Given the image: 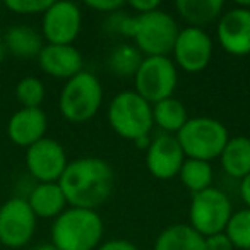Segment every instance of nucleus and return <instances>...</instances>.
Segmentation results:
<instances>
[{
    "instance_id": "obj_6",
    "label": "nucleus",
    "mask_w": 250,
    "mask_h": 250,
    "mask_svg": "<svg viewBox=\"0 0 250 250\" xmlns=\"http://www.w3.org/2000/svg\"><path fill=\"white\" fill-rule=\"evenodd\" d=\"M103 103V86L93 72L83 70L69 79L60 93V113L74 124L87 122L98 113Z\"/></svg>"
},
{
    "instance_id": "obj_32",
    "label": "nucleus",
    "mask_w": 250,
    "mask_h": 250,
    "mask_svg": "<svg viewBox=\"0 0 250 250\" xmlns=\"http://www.w3.org/2000/svg\"><path fill=\"white\" fill-rule=\"evenodd\" d=\"M96 250H139V249L132 242H129V240L118 238V240H108V242L101 243Z\"/></svg>"
},
{
    "instance_id": "obj_3",
    "label": "nucleus",
    "mask_w": 250,
    "mask_h": 250,
    "mask_svg": "<svg viewBox=\"0 0 250 250\" xmlns=\"http://www.w3.org/2000/svg\"><path fill=\"white\" fill-rule=\"evenodd\" d=\"M108 124L124 139L136 143L149 137L153 129V104L147 103L136 91H122L108 106Z\"/></svg>"
},
{
    "instance_id": "obj_2",
    "label": "nucleus",
    "mask_w": 250,
    "mask_h": 250,
    "mask_svg": "<svg viewBox=\"0 0 250 250\" xmlns=\"http://www.w3.org/2000/svg\"><path fill=\"white\" fill-rule=\"evenodd\" d=\"M103 219L96 211L67 208L53 219L52 243L59 250H94L103 238Z\"/></svg>"
},
{
    "instance_id": "obj_27",
    "label": "nucleus",
    "mask_w": 250,
    "mask_h": 250,
    "mask_svg": "<svg viewBox=\"0 0 250 250\" xmlns=\"http://www.w3.org/2000/svg\"><path fill=\"white\" fill-rule=\"evenodd\" d=\"M52 0H7L5 7L18 14H43Z\"/></svg>"
},
{
    "instance_id": "obj_15",
    "label": "nucleus",
    "mask_w": 250,
    "mask_h": 250,
    "mask_svg": "<svg viewBox=\"0 0 250 250\" xmlns=\"http://www.w3.org/2000/svg\"><path fill=\"white\" fill-rule=\"evenodd\" d=\"M38 62L45 74L67 81L83 72L84 65L83 55L74 45H50V43L42 48Z\"/></svg>"
},
{
    "instance_id": "obj_30",
    "label": "nucleus",
    "mask_w": 250,
    "mask_h": 250,
    "mask_svg": "<svg viewBox=\"0 0 250 250\" xmlns=\"http://www.w3.org/2000/svg\"><path fill=\"white\" fill-rule=\"evenodd\" d=\"M204 249L206 250H233L235 247H233V243L229 242L226 233L221 231V233H216V235L206 236Z\"/></svg>"
},
{
    "instance_id": "obj_31",
    "label": "nucleus",
    "mask_w": 250,
    "mask_h": 250,
    "mask_svg": "<svg viewBox=\"0 0 250 250\" xmlns=\"http://www.w3.org/2000/svg\"><path fill=\"white\" fill-rule=\"evenodd\" d=\"M160 0H132L129 2V7L134 9L137 14H146V12H153L160 9Z\"/></svg>"
},
{
    "instance_id": "obj_11",
    "label": "nucleus",
    "mask_w": 250,
    "mask_h": 250,
    "mask_svg": "<svg viewBox=\"0 0 250 250\" xmlns=\"http://www.w3.org/2000/svg\"><path fill=\"white\" fill-rule=\"evenodd\" d=\"M67 154L60 143L50 137H43L26 149V167L38 184H53L59 182L65 171Z\"/></svg>"
},
{
    "instance_id": "obj_19",
    "label": "nucleus",
    "mask_w": 250,
    "mask_h": 250,
    "mask_svg": "<svg viewBox=\"0 0 250 250\" xmlns=\"http://www.w3.org/2000/svg\"><path fill=\"white\" fill-rule=\"evenodd\" d=\"M154 250H206L204 236L190 225H171L158 235Z\"/></svg>"
},
{
    "instance_id": "obj_22",
    "label": "nucleus",
    "mask_w": 250,
    "mask_h": 250,
    "mask_svg": "<svg viewBox=\"0 0 250 250\" xmlns=\"http://www.w3.org/2000/svg\"><path fill=\"white\" fill-rule=\"evenodd\" d=\"M153 120L165 134H177L188 120L187 108L177 98H167L153 104Z\"/></svg>"
},
{
    "instance_id": "obj_25",
    "label": "nucleus",
    "mask_w": 250,
    "mask_h": 250,
    "mask_svg": "<svg viewBox=\"0 0 250 250\" xmlns=\"http://www.w3.org/2000/svg\"><path fill=\"white\" fill-rule=\"evenodd\" d=\"M225 233L235 249L250 250V209L245 208L238 212H233Z\"/></svg>"
},
{
    "instance_id": "obj_20",
    "label": "nucleus",
    "mask_w": 250,
    "mask_h": 250,
    "mask_svg": "<svg viewBox=\"0 0 250 250\" xmlns=\"http://www.w3.org/2000/svg\"><path fill=\"white\" fill-rule=\"evenodd\" d=\"M4 45L18 59H38L43 45V36L29 26L19 24L7 29L4 36Z\"/></svg>"
},
{
    "instance_id": "obj_7",
    "label": "nucleus",
    "mask_w": 250,
    "mask_h": 250,
    "mask_svg": "<svg viewBox=\"0 0 250 250\" xmlns=\"http://www.w3.org/2000/svg\"><path fill=\"white\" fill-rule=\"evenodd\" d=\"M177 83V65L170 57H144L134 76L136 93L151 104L173 96Z\"/></svg>"
},
{
    "instance_id": "obj_26",
    "label": "nucleus",
    "mask_w": 250,
    "mask_h": 250,
    "mask_svg": "<svg viewBox=\"0 0 250 250\" xmlns=\"http://www.w3.org/2000/svg\"><path fill=\"white\" fill-rule=\"evenodd\" d=\"M45 84L33 76L21 79L16 87V98L22 108H40L45 100Z\"/></svg>"
},
{
    "instance_id": "obj_28",
    "label": "nucleus",
    "mask_w": 250,
    "mask_h": 250,
    "mask_svg": "<svg viewBox=\"0 0 250 250\" xmlns=\"http://www.w3.org/2000/svg\"><path fill=\"white\" fill-rule=\"evenodd\" d=\"M106 29L110 33H115V35L132 38L134 16H127L120 11L113 12V14H110V18H108V21H106Z\"/></svg>"
},
{
    "instance_id": "obj_13",
    "label": "nucleus",
    "mask_w": 250,
    "mask_h": 250,
    "mask_svg": "<svg viewBox=\"0 0 250 250\" xmlns=\"http://www.w3.org/2000/svg\"><path fill=\"white\" fill-rule=\"evenodd\" d=\"M216 36L225 52L243 57L250 53V9L235 7L221 14Z\"/></svg>"
},
{
    "instance_id": "obj_29",
    "label": "nucleus",
    "mask_w": 250,
    "mask_h": 250,
    "mask_svg": "<svg viewBox=\"0 0 250 250\" xmlns=\"http://www.w3.org/2000/svg\"><path fill=\"white\" fill-rule=\"evenodd\" d=\"M86 5L101 14H113V12L120 11L125 4L122 0H87Z\"/></svg>"
},
{
    "instance_id": "obj_9",
    "label": "nucleus",
    "mask_w": 250,
    "mask_h": 250,
    "mask_svg": "<svg viewBox=\"0 0 250 250\" xmlns=\"http://www.w3.org/2000/svg\"><path fill=\"white\" fill-rule=\"evenodd\" d=\"M36 229V216L26 199H9L0 206V243L21 249L31 242Z\"/></svg>"
},
{
    "instance_id": "obj_1",
    "label": "nucleus",
    "mask_w": 250,
    "mask_h": 250,
    "mask_svg": "<svg viewBox=\"0 0 250 250\" xmlns=\"http://www.w3.org/2000/svg\"><path fill=\"white\" fill-rule=\"evenodd\" d=\"M59 185L70 208L96 211L113 192L115 173L101 158H79L67 165Z\"/></svg>"
},
{
    "instance_id": "obj_35",
    "label": "nucleus",
    "mask_w": 250,
    "mask_h": 250,
    "mask_svg": "<svg viewBox=\"0 0 250 250\" xmlns=\"http://www.w3.org/2000/svg\"><path fill=\"white\" fill-rule=\"evenodd\" d=\"M5 53H7V48L4 45V40H0V62L5 59Z\"/></svg>"
},
{
    "instance_id": "obj_12",
    "label": "nucleus",
    "mask_w": 250,
    "mask_h": 250,
    "mask_svg": "<svg viewBox=\"0 0 250 250\" xmlns=\"http://www.w3.org/2000/svg\"><path fill=\"white\" fill-rule=\"evenodd\" d=\"M175 62L188 74H197L209 65L212 59V40L201 28L180 29L175 42Z\"/></svg>"
},
{
    "instance_id": "obj_18",
    "label": "nucleus",
    "mask_w": 250,
    "mask_h": 250,
    "mask_svg": "<svg viewBox=\"0 0 250 250\" xmlns=\"http://www.w3.org/2000/svg\"><path fill=\"white\" fill-rule=\"evenodd\" d=\"M221 167L231 178H245L250 175V139L245 136L229 137L223 149Z\"/></svg>"
},
{
    "instance_id": "obj_10",
    "label": "nucleus",
    "mask_w": 250,
    "mask_h": 250,
    "mask_svg": "<svg viewBox=\"0 0 250 250\" xmlns=\"http://www.w3.org/2000/svg\"><path fill=\"white\" fill-rule=\"evenodd\" d=\"M83 26V14L77 4L60 0L52 2L43 12L42 31L50 45H72L79 36Z\"/></svg>"
},
{
    "instance_id": "obj_14",
    "label": "nucleus",
    "mask_w": 250,
    "mask_h": 250,
    "mask_svg": "<svg viewBox=\"0 0 250 250\" xmlns=\"http://www.w3.org/2000/svg\"><path fill=\"white\" fill-rule=\"evenodd\" d=\"M184 161L185 154L175 136L163 132L151 139L149 147L146 149V165L153 177L160 180L177 177Z\"/></svg>"
},
{
    "instance_id": "obj_24",
    "label": "nucleus",
    "mask_w": 250,
    "mask_h": 250,
    "mask_svg": "<svg viewBox=\"0 0 250 250\" xmlns=\"http://www.w3.org/2000/svg\"><path fill=\"white\" fill-rule=\"evenodd\" d=\"M143 59V53L139 52L137 46L122 43V45H117L111 50L110 57H108V67L117 76H136Z\"/></svg>"
},
{
    "instance_id": "obj_23",
    "label": "nucleus",
    "mask_w": 250,
    "mask_h": 250,
    "mask_svg": "<svg viewBox=\"0 0 250 250\" xmlns=\"http://www.w3.org/2000/svg\"><path fill=\"white\" fill-rule=\"evenodd\" d=\"M178 177L180 182L192 192V194H197L206 188L212 187V168L208 161L201 160H187L184 161L180 171H178Z\"/></svg>"
},
{
    "instance_id": "obj_4",
    "label": "nucleus",
    "mask_w": 250,
    "mask_h": 250,
    "mask_svg": "<svg viewBox=\"0 0 250 250\" xmlns=\"http://www.w3.org/2000/svg\"><path fill=\"white\" fill-rule=\"evenodd\" d=\"M175 137L185 156L208 163L221 156L229 139L225 125L211 117L188 118L187 124L178 130Z\"/></svg>"
},
{
    "instance_id": "obj_33",
    "label": "nucleus",
    "mask_w": 250,
    "mask_h": 250,
    "mask_svg": "<svg viewBox=\"0 0 250 250\" xmlns=\"http://www.w3.org/2000/svg\"><path fill=\"white\" fill-rule=\"evenodd\" d=\"M240 195H242V201L245 202L247 209H250V175L240 180Z\"/></svg>"
},
{
    "instance_id": "obj_21",
    "label": "nucleus",
    "mask_w": 250,
    "mask_h": 250,
    "mask_svg": "<svg viewBox=\"0 0 250 250\" xmlns=\"http://www.w3.org/2000/svg\"><path fill=\"white\" fill-rule=\"evenodd\" d=\"M175 7L190 28L204 29V26L221 18L225 4L221 0H178Z\"/></svg>"
},
{
    "instance_id": "obj_34",
    "label": "nucleus",
    "mask_w": 250,
    "mask_h": 250,
    "mask_svg": "<svg viewBox=\"0 0 250 250\" xmlns=\"http://www.w3.org/2000/svg\"><path fill=\"white\" fill-rule=\"evenodd\" d=\"M35 250H59L57 249L53 243H43V245H40V247H36Z\"/></svg>"
},
{
    "instance_id": "obj_5",
    "label": "nucleus",
    "mask_w": 250,
    "mask_h": 250,
    "mask_svg": "<svg viewBox=\"0 0 250 250\" xmlns=\"http://www.w3.org/2000/svg\"><path fill=\"white\" fill-rule=\"evenodd\" d=\"M178 33L177 21L161 9L134 16L132 40L146 57H168L173 52Z\"/></svg>"
},
{
    "instance_id": "obj_8",
    "label": "nucleus",
    "mask_w": 250,
    "mask_h": 250,
    "mask_svg": "<svg viewBox=\"0 0 250 250\" xmlns=\"http://www.w3.org/2000/svg\"><path fill=\"white\" fill-rule=\"evenodd\" d=\"M231 214V201L219 188L209 187L192 195L188 219L192 228L204 238L225 231Z\"/></svg>"
},
{
    "instance_id": "obj_16",
    "label": "nucleus",
    "mask_w": 250,
    "mask_h": 250,
    "mask_svg": "<svg viewBox=\"0 0 250 250\" xmlns=\"http://www.w3.org/2000/svg\"><path fill=\"white\" fill-rule=\"evenodd\" d=\"M46 127L48 118L42 108H21L9 120L7 136L16 146L28 149L45 137Z\"/></svg>"
},
{
    "instance_id": "obj_17",
    "label": "nucleus",
    "mask_w": 250,
    "mask_h": 250,
    "mask_svg": "<svg viewBox=\"0 0 250 250\" xmlns=\"http://www.w3.org/2000/svg\"><path fill=\"white\" fill-rule=\"evenodd\" d=\"M31 208V211L35 212L36 218H53L60 216L65 211L67 199L63 195L62 188H60L59 182L53 184H38L31 190L29 197L26 199Z\"/></svg>"
}]
</instances>
